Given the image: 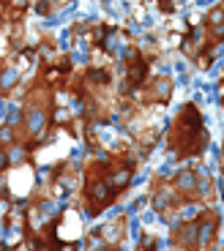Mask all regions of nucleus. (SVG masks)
<instances>
[{
	"label": "nucleus",
	"mask_w": 224,
	"mask_h": 251,
	"mask_svg": "<svg viewBox=\"0 0 224 251\" xmlns=\"http://www.w3.org/2000/svg\"><path fill=\"white\" fill-rule=\"evenodd\" d=\"M175 191L183 197V200H197L199 191H202V186H199V175L194 170H183L181 175L175 177Z\"/></svg>",
	"instance_id": "3"
},
{
	"label": "nucleus",
	"mask_w": 224,
	"mask_h": 251,
	"mask_svg": "<svg viewBox=\"0 0 224 251\" xmlns=\"http://www.w3.org/2000/svg\"><path fill=\"white\" fill-rule=\"evenodd\" d=\"M8 164H11V158H8V151H6V148H0V172L6 170Z\"/></svg>",
	"instance_id": "7"
},
{
	"label": "nucleus",
	"mask_w": 224,
	"mask_h": 251,
	"mask_svg": "<svg viewBox=\"0 0 224 251\" xmlns=\"http://www.w3.org/2000/svg\"><path fill=\"white\" fill-rule=\"evenodd\" d=\"M159 8H162L164 14H172L175 11V3H159Z\"/></svg>",
	"instance_id": "8"
},
{
	"label": "nucleus",
	"mask_w": 224,
	"mask_h": 251,
	"mask_svg": "<svg viewBox=\"0 0 224 251\" xmlns=\"http://www.w3.org/2000/svg\"><path fill=\"white\" fill-rule=\"evenodd\" d=\"M208 142V134L202 128V118L194 104H186L169 131V148L178 151V156H197Z\"/></svg>",
	"instance_id": "1"
},
{
	"label": "nucleus",
	"mask_w": 224,
	"mask_h": 251,
	"mask_svg": "<svg viewBox=\"0 0 224 251\" xmlns=\"http://www.w3.org/2000/svg\"><path fill=\"white\" fill-rule=\"evenodd\" d=\"M123 226H126V221L123 219H118V221H112V224H104L99 229V238H101V243L107 246V249H115V246L123 240Z\"/></svg>",
	"instance_id": "6"
},
{
	"label": "nucleus",
	"mask_w": 224,
	"mask_h": 251,
	"mask_svg": "<svg viewBox=\"0 0 224 251\" xmlns=\"http://www.w3.org/2000/svg\"><path fill=\"white\" fill-rule=\"evenodd\" d=\"M219 90H222V99H224V79H222V88H219Z\"/></svg>",
	"instance_id": "9"
},
{
	"label": "nucleus",
	"mask_w": 224,
	"mask_h": 251,
	"mask_svg": "<svg viewBox=\"0 0 224 251\" xmlns=\"http://www.w3.org/2000/svg\"><path fill=\"white\" fill-rule=\"evenodd\" d=\"M216 229H219V219L213 210H205V213L197 216V249L205 251L213 246L216 240Z\"/></svg>",
	"instance_id": "2"
},
{
	"label": "nucleus",
	"mask_w": 224,
	"mask_h": 251,
	"mask_svg": "<svg viewBox=\"0 0 224 251\" xmlns=\"http://www.w3.org/2000/svg\"><path fill=\"white\" fill-rule=\"evenodd\" d=\"M172 240L181 251H194L197 249V219L183 221V224L172 232Z\"/></svg>",
	"instance_id": "5"
},
{
	"label": "nucleus",
	"mask_w": 224,
	"mask_h": 251,
	"mask_svg": "<svg viewBox=\"0 0 224 251\" xmlns=\"http://www.w3.org/2000/svg\"><path fill=\"white\" fill-rule=\"evenodd\" d=\"M145 101H156V104H167L172 99V79L169 76H153L150 85L145 88Z\"/></svg>",
	"instance_id": "4"
}]
</instances>
